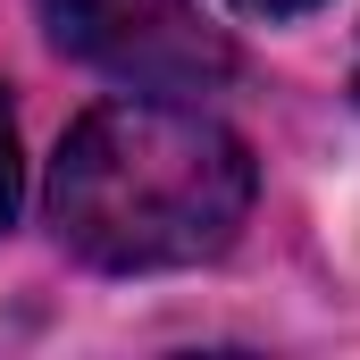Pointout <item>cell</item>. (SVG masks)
<instances>
[{
    "label": "cell",
    "mask_w": 360,
    "mask_h": 360,
    "mask_svg": "<svg viewBox=\"0 0 360 360\" xmlns=\"http://www.w3.org/2000/svg\"><path fill=\"white\" fill-rule=\"evenodd\" d=\"M252 193L260 168L235 126L184 92H134L68 126L42 210L76 260L109 276H160L218 260L252 218Z\"/></svg>",
    "instance_id": "cell-1"
},
{
    "label": "cell",
    "mask_w": 360,
    "mask_h": 360,
    "mask_svg": "<svg viewBox=\"0 0 360 360\" xmlns=\"http://www.w3.org/2000/svg\"><path fill=\"white\" fill-rule=\"evenodd\" d=\"M51 42L126 92H210L235 76V42L201 0H34Z\"/></svg>",
    "instance_id": "cell-2"
},
{
    "label": "cell",
    "mask_w": 360,
    "mask_h": 360,
    "mask_svg": "<svg viewBox=\"0 0 360 360\" xmlns=\"http://www.w3.org/2000/svg\"><path fill=\"white\" fill-rule=\"evenodd\" d=\"M17 201H25V160H17V117L0 101V226L17 218Z\"/></svg>",
    "instance_id": "cell-3"
},
{
    "label": "cell",
    "mask_w": 360,
    "mask_h": 360,
    "mask_svg": "<svg viewBox=\"0 0 360 360\" xmlns=\"http://www.w3.org/2000/svg\"><path fill=\"white\" fill-rule=\"evenodd\" d=\"M235 8H243V17H310L319 0H235Z\"/></svg>",
    "instance_id": "cell-4"
},
{
    "label": "cell",
    "mask_w": 360,
    "mask_h": 360,
    "mask_svg": "<svg viewBox=\"0 0 360 360\" xmlns=\"http://www.w3.org/2000/svg\"><path fill=\"white\" fill-rule=\"evenodd\" d=\"M352 101H360V59H352Z\"/></svg>",
    "instance_id": "cell-5"
}]
</instances>
